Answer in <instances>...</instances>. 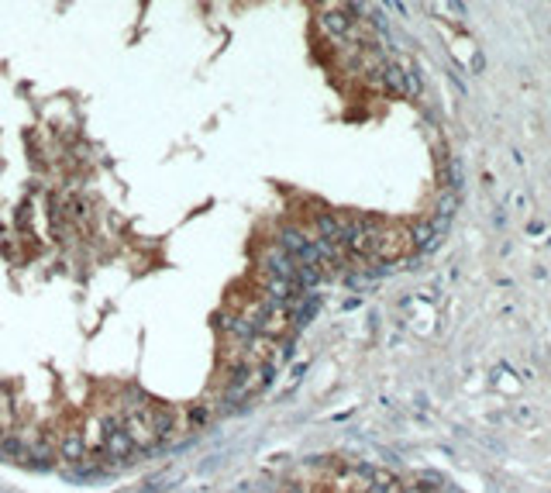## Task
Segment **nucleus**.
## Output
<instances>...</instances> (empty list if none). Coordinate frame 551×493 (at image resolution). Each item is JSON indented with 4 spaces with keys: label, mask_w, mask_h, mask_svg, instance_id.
<instances>
[{
    "label": "nucleus",
    "mask_w": 551,
    "mask_h": 493,
    "mask_svg": "<svg viewBox=\"0 0 551 493\" xmlns=\"http://www.w3.org/2000/svg\"><path fill=\"white\" fill-rule=\"evenodd\" d=\"M352 10H321V31L328 38H338V42H348V31H352Z\"/></svg>",
    "instance_id": "1"
},
{
    "label": "nucleus",
    "mask_w": 551,
    "mask_h": 493,
    "mask_svg": "<svg viewBox=\"0 0 551 493\" xmlns=\"http://www.w3.org/2000/svg\"><path fill=\"white\" fill-rule=\"evenodd\" d=\"M445 7H448V14H452L455 21H465V7H461V0H445Z\"/></svg>",
    "instance_id": "2"
},
{
    "label": "nucleus",
    "mask_w": 551,
    "mask_h": 493,
    "mask_svg": "<svg viewBox=\"0 0 551 493\" xmlns=\"http://www.w3.org/2000/svg\"><path fill=\"white\" fill-rule=\"evenodd\" d=\"M493 224H496V228H503V224H507V214H503V210H496V214H493Z\"/></svg>",
    "instance_id": "3"
},
{
    "label": "nucleus",
    "mask_w": 551,
    "mask_h": 493,
    "mask_svg": "<svg viewBox=\"0 0 551 493\" xmlns=\"http://www.w3.org/2000/svg\"><path fill=\"white\" fill-rule=\"evenodd\" d=\"M314 3H321V7H324V3H328V0H314Z\"/></svg>",
    "instance_id": "4"
}]
</instances>
